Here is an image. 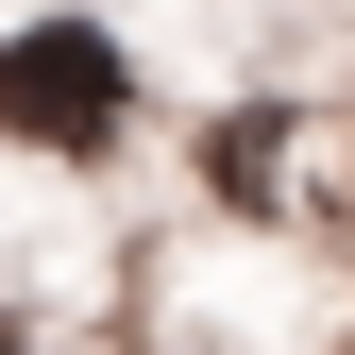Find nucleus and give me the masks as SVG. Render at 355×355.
I'll return each mask as SVG.
<instances>
[{"mask_svg":"<svg viewBox=\"0 0 355 355\" xmlns=\"http://www.w3.org/2000/svg\"><path fill=\"white\" fill-rule=\"evenodd\" d=\"M119 119H136V51H119L102 17H17V34H0V136H17V153L85 169Z\"/></svg>","mask_w":355,"mask_h":355,"instance_id":"obj_1","label":"nucleus"},{"mask_svg":"<svg viewBox=\"0 0 355 355\" xmlns=\"http://www.w3.org/2000/svg\"><path fill=\"white\" fill-rule=\"evenodd\" d=\"M0 355H34V322H17V304H0Z\"/></svg>","mask_w":355,"mask_h":355,"instance_id":"obj_2","label":"nucleus"}]
</instances>
